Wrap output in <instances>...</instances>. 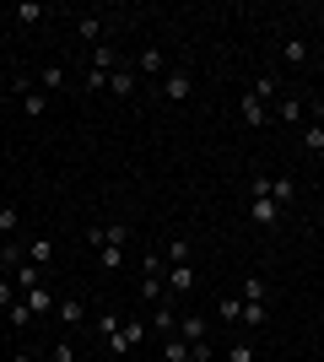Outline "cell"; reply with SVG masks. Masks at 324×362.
<instances>
[{
  "mask_svg": "<svg viewBox=\"0 0 324 362\" xmlns=\"http://www.w3.org/2000/svg\"><path fill=\"white\" fill-rule=\"evenodd\" d=\"M22 298H28L32 319H49V314H54V308H60V298L49 292V281H38V287H28V292H22Z\"/></svg>",
  "mask_w": 324,
  "mask_h": 362,
  "instance_id": "52a82bcc",
  "label": "cell"
},
{
  "mask_svg": "<svg viewBox=\"0 0 324 362\" xmlns=\"http://www.w3.org/2000/svg\"><path fill=\"white\" fill-rule=\"evenodd\" d=\"M87 92H108V76L103 71H87Z\"/></svg>",
  "mask_w": 324,
  "mask_h": 362,
  "instance_id": "d590c367",
  "label": "cell"
},
{
  "mask_svg": "<svg viewBox=\"0 0 324 362\" xmlns=\"http://www.w3.org/2000/svg\"><path fill=\"white\" fill-rule=\"evenodd\" d=\"M248 195H265V200H276L281 211L297 200V189H292V179H270V173H254L248 179Z\"/></svg>",
  "mask_w": 324,
  "mask_h": 362,
  "instance_id": "6da1fadb",
  "label": "cell"
},
{
  "mask_svg": "<svg viewBox=\"0 0 324 362\" xmlns=\"http://www.w3.org/2000/svg\"><path fill=\"white\" fill-rule=\"evenodd\" d=\"M270 114H276L281 124H303V103H292V98H281V103L270 108Z\"/></svg>",
  "mask_w": 324,
  "mask_h": 362,
  "instance_id": "484cf974",
  "label": "cell"
},
{
  "mask_svg": "<svg viewBox=\"0 0 324 362\" xmlns=\"http://www.w3.org/2000/svg\"><path fill=\"white\" fill-rule=\"evenodd\" d=\"M16 298H22V292H16V281H11V276H0V308H11Z\"/></svg>",
  "mask_w": 324,
  "mask_h": 362,
  "instance_id": "836d02e7",
  "label": "cell"
},
{
  "mask_svg": "<svg viewBox=\"0 0 324 362\" xmlns=\"http://www.w3.org/2000/svg\"><path fill=\"white\" fill-rule=\"evenodd\" d=\"M6 325H11V330H28V325H32V308H28V298H16L11 308H6Z\"/></svg>",
  "mask_w": 324,
  "mask_h": 362,
  "instance_id": "cb8c5ba5",
  "label": "cell"
},
{
  "mask_svg": "<svg viewBox=\"0 0 324 362\" xmlns=\"http://www.w3.org/2000/svg\"><path fill=\"white\" fill-rule=\"evenodd\" d=\"M152 330L162 335V341H168V335H179V308H173V298H162L152 308Z\"/></svg>",
  "mask_w": 324,
  "mask_h": 362,
  "instance_id": "30bf717a",
  "label": "cell"
},
{
  "mask_svg": "<svg viewBox=\"0 0 324 362\" xmlns=\"http://www.w3.org/2000/svg\"><path fill=\"white\" fill-rule=\"evenodd\" d=\"M76 33H81V44H92V49H97L108 28H103V16H81V22H76Z\"/></svg>",
  "mask_w": 324,
  "mask_h": 362,
  "instance_id": "d6986e66",
  "label": "cell"
},
{
  "mask_svg": "<svg viewBox=\"0 0 324 362\" xmlns=\"http://www.w3.org/2000/svg\"><path fill=\"white\" fill-rule=\"evenodd\" d=\"M11 16L22 22V28H32V22L44 16V6H38V0H22V6H11Z\"/></svg>",
  "mask_w": 324,
  "mask_h": 362,
  "instance_id": "83f0119b",
  "label": "cell"
},
{
  "mask_svg": "<svg viewBox=\"0 0 324 362\" xmlns=\"http://www.w3.org/2000/svg\"><path fill=\"white\" fill-rule=\"evenodd\" d=\"M130 71H136V76H162V49H157V44H146V49L136 54V60H130Z\"/></svg>",
  "mask_w": 324,
  "mask_h": 362,
  "instance_id": "4fadbf2b",
  "label": "cell"
},
{
  "mask_svg": "<svg viewBox=\"0 0 324 362\" xmlns=\"http://www.w3.org/2000/svg\"><path fill=\"white\" fill-rule=\"evenodd\" d=\"M189 362H216V346H211V341H200V346H189Z\"/></svg>",
  "mask_w": 324,
  "mask_h": 362,
  "instance_id": "e575fe53",
  "label": "cell"
},
{
  "mask_svg": "<svg viewBox=\"0 0 324 362\" xmlns=\"http://www.w3.org/2000/svg\"><path fill=\"white\" fill-rule=\"evenodd\" d=\"M87 60H92V65H87V71H114V65H130V60H119V49H114V44H108V38H103V44H97L92 49V54H87Z\"/></svg>",
  "mask_w": 324,
  "mask_h": 362,
  "instance_id": "7c38bea8",
  "label": "cell"
},
{
  "mask_svg": "<svg viewBox=\"0 0 324 362\" xmlns=\"http://www.w3.org/2000/svg\"><path fill=\"white\" fill-rule=\"evenodd\" d=\"M238 325H248V330L270 325V303H244V319H238Z\"/></svg>",
  "mask_w": 324,
  "mask_h": 362,
  "instance_id": "7402d4cb",
  "label": "cell"
},
{
  "mask_svg": "<svg viewBox=\"0 0 324 362\" xmlns=\"http://www.w3.org/2000/svg\"><path fill=\"white\" fill-rule=\"evenodd\" d=\"M60 87H65V65H44L38 71V92L49 98V92H60Z\"/></svg>",
  "mask_w": 324,
  "mask_h": 362,
  "instance_id": "44dd1931",
  "label": "cell"
},
{
  "mask_svg": "<svg viewBox=\"0 0 324 362\" xmlns=\"http://www.w3.org/2000/svg\"><path fill=\"white\" fill-rule=\"evenodd\" d=\"M108 92H114L119 103H136L140 98V76L130 71V65H114V71H108Z\"/></svg>",
  "mask_w": 324,
  "mask_h": 362,
  "instance_id": "7a4b0ae2",
  "label": "cell"
},
{
  "mask_svg": "<svg viewBox=\"0 0 324 362\" xmlns=\"http://www.w3.org/2000/svg\"><path fill=\"white\" fill-rule=\"evenodd\" d=\"M281 216H287V211H281L276 200H265V195H248V222H254V227H281Z\"/></svg>",
  "mask_w": 324,
  "mask_h": 362,
  "instance_id": "5b68a950",
  "label": "cell"
},
{
  "mask_svg": "<svg viewBox=\"0 0 324 362\" xmlns=\"http://www.w3.org/2000/svg\"><path fill=\"white\" fill-rule=\"evenodd\" d=\"M0 157H6V146H0Z\"/></svg>",
  "mask_w": 324,
  "mask_h": 362,
  "instance_id": "f35d334b",
  "label": "cell"
},
{
  "mask_svg": "<svg viewBox=\"0 0 324 362\" xmlns=\"http://www.w3.org/2000/svg\"><path fill=\"white\" fill-rule=\"evenodd\" d=\"M303 151H324V119L303 124Z\"/></svg>",
  "mask_w": 324,
  "mask_h": 362,
  "instance_id": "d4e9b609",
  "label": "cell"
},
{
  "mask_svg": "<svg viewBox=\"0 0 324 362\" xmlns=\"http://www.w3.org/2000/svg\"><path fill=\"white\" fill-rule=\"evenodd\" d=\"M189 92H195V76H189L184 65L162 76V98H168V103H189Z\"/></svg>",
  "mask_w": 324,
  "mask_h": 362,
  "instance_id": "277c9868",
  "label": "cell"
},
{
  "mask_svg": "<svg viewBox=\"0 0 324 362\" xmlns=\"http://www.w3.org/2000/svg\"><path fill=\"white\" fill-rule=\"evenodd\" d=\"M162 362H189V341L168 335V341H162Z\"/></svg>",
  "mask_w": 324,
  "mask_h": 362,
  "instance_id": "4316f807",
  "label": "cell"
},
{
  "mask_svg": "<svg viewBox=\"0 0 324 362\" xmlns=\"http://www.w3.org/2000/svg\"><path fill=\"white\" fill-rule=\"evenodd\" d=\"M11 362H44V357H28V351H16V357Z\"/></svg>",
  "mask_w": 324,
  "mask_h": 362,
  "instance_id": "8d00e7d4",
  "label": "cell"
},
{
  "mask_svg": "<svg viewBox=\"0 0 324 362\" xmlns=\"http://www.w3.org/2000/svg\"><path fill=\"white\" fill-rule=\"evenodd\" d=\"M11 87H16V98H22V114H28V119H44V114H49V98H44L38 87H32L28 76H16Z\"/></svg>",
  "mask_w": 324,
  "mask_h": 362,
  "instance_id": "3957f363",
  "label": "cell"
},
{
  "mask_svg": "<svg viewBox=\"0 0 324 362\" xmlns=\"http://www.w3.org/2000/svg\"><path fill=\"white\" fill-rule=\"evenodd\" d=\"M216 362H222V357H216Z\"/></svg>",
  "mask_w": 324,
  "mask_h": 362,
  "instance_id": "60d3db41",
  "label": "cell"
},
{
  "mask_svg": "<svg viewBox=\"0 0 324 362\" xmlns=\"http://www.w3.org/2000/svg\"><path fill=\"white\" fill-rule=\"evenodd\" d=\"M216 319L238 325V319H244V298H222V303H216Z\"/></svg>",
  "mask_w": 324,
  "mask_h": 362,
  "instance_id": "f1b7e54d",
  "label": "cell"
},
{
  "mask_svg": "<svg viewBox=\"0 0 324 362\" xmlns=\"http://www.w3.org/2000/svg\"><path fill=\"white\" fill-rule=\"evenodd\" d=\"M189 255H195V243H189V238H168V249H162L168 265H189Z\"/></svg>",
  "mask_w": 324,
  "mask_h": 362,
  "instance_id": "ffe728a7",
  "label": "cell"
},
{
  "mask_svg": "<svg viewBox=\"0 0 324 362\" xmlns=\"http://www.w3.org/2000/svg\"><path fill=\"white\" fill-rule=\"evenodd\" d=\"M119 325H124L119 314H92V330H97V341H103V346H108V341H119Z\"/></svg>",
  "mask_w": 324,
  "mask_h": 362,
  "instance_id": "2e32d148",
  "label": "cell"
},
{
  "mask_svg": "<svg viewBox=\"0 0 324 362\" xmlns=\"http://www.w3.org/2000/svg\"><path fill=\"white\" fill-rule=\"evenodd\" d=\"M87 362H114V357H87Z\"/></svg>",
  "mask_w": 324,
  "mask_h": 362,
  "instance_id": "74e56055",
  "label": "cell"
},
{
  "mask_svg": "<svg viewBox=\"0 0 324 362\" xmlns=\"http://www.w3.org/2000/svg\"><path fill=\"white\" fill-rule=\"evenodd\" d=\"M319 319H324V308H319Z\"/></svg>",
  "mask_w": 324,
  "mask_h": 362,
  "instance_id": "ab89813d",
  "label": "cell"
},
{
  "mask_svg": "<svg viewBox=\"0 0 324 362\" xmlns=\"http://www.w3.org/2000/svg\"><path fill=\"white\" fill-rule=\"evenodd\" d=\"M179 341H189V346L211 341V335H205V319L200 314H179Z\"/></svg>",
  "mask_w": 324,
  "mask_h": 362,
  "instance_id": "9a60e30c",
  "label": "cell"
},
{
  "mask_svg": "<svg viewBox=\"0 0 324 362\" xmlns=\"http://www.w3.org/2000/svg\"><path fill=\"white\" fill-rule=\"evenodd\" d=\"M238 119H244L248 130H260V124L270 119V103H260L254 92H244V98H238Z\"/></svg>",
  "mask_w": 324,
  "mask_h": 362,
  "instance_id": "9c48e42d",
  "label": "cell"
},
{
  "mask_svg": "<svg viewBox=\"0 0 324 362\" xmlns=\"http://www.w3.org/2000/svg\"><path fill=\"white\" fill-rule=\"evenodd\" d=\"M248 92H254L260 103H270V108L281 103V81H276V76H270V71H265V76H254V81H248Z\"/></svg>",
  "mask_w": 324,
  "mask_h": 362,
  "instance_id": "5bb4252c",
  "label": "cell"
},
{
  "mask_svg": "<svg viewBox=\"0 0 324 362\" xmlns=\"http://www.w3.org/2000/svg\"><path fill=\"white\" fill-rule=\"evenodd\" d=\"M28 265H38V271L54 265V238H49V233H38V238L28 243Z\"/></svg>",
  "mask_w": 324,
  "mask_h": 362,
  "instance_id": "8fae6325",
  "label": "cell"
},
{
  "mask_svg": "<svg viewBox=\"0 0 324 362\" xmlns=\"http://www.w3.org/2000/svg\"><path fill=\"white\" fill-rule=\"evenodd\" d=\"M124 265V243H103L97 249V271H119Z\"/></svg>",
  "mask_w": 324,
  "mask_h": 362,
  "instance_id": "603a6c76",
  "label": "cell"
},
{
  "mask_svg": "<svg viewBox=\"0 0 324 362\" xmlns=\"http://www.w3.org/2000/svg\"><path fill=\"white\" fill-rule=\"evenodd\" d=\"M162 281H168V298H189L200 276H195V265H168V276H162Z\"/></svg>",
  "mask_w": 324,
  "mask_h": 362,
  "instance_id": "8992f818",
  "label": "cell"
},
{
  "mask_svg": "<svg viewBox=\"0 0 324 362\" xmlns=\"http://www.w3.org/2000/svg\"><path fill=\"white\" fill-rule=\"evenodd\" d=\"M16 227H22V211H16V206H0V233L16 238Z\"/></svg>",
  "mask_w": 324,
  "mask_h": 362,
  "instance_id": "1f68e13d",
  "label": "cell"
},
{
  "mask_svg": "<svg viewBox=\"0 0 324 362\" xmlns=\"http://www.w3.org/2000/svg\"><path fill=\"white\" fill-rule=\"evenodd\" d=\"M44 362H76V341H65V335H60V341L49 346V357H44Z\"/></svg>",
  "mask_w": 324,
  "mask_h": 362,
  "instance_id": "f546056e",
  "label": "cell"
},
{
  "mask_svg": "<svg viewBox=\"0 0 324 362\" xmlns=\"http://www.w3.org/2000/svg\"><path fill=\"white\" fill-rule=\"evenodd\" d=\"M87 243H92V249H103V243H130V227L124 222H97V227H87Z\"/></svg>",
  "mask_w": 324,
  "mask_h": 362,
  "instance_id": "ba28073f",
  "label": "cell"
},
{
  "mask_svg": "<svg viewBox=\"0 0 324 362\" xmlns=\"http://www.w3.org/2000/svg\"><path fill=\"white\" fill-rule=\"evenodd\" d=\"M222 362H254V346H248V341H232V346H227V357H222Z\"/></svg>",
  "mask_w": 324,
  "mask_h": 362,
  "instance_id": "d6a6232c",
  "label": "cell"
},
{
  "mask_svg": "<svg viewBox=\"0 0 324 362\" xmlns=\"http://www.w3.org/2000/svg\"><path fill=\"white\" fill-rule=\"evenodd\" d=\"M54 319H60V325H81V319H87V303H81V298H60Z\"/></svg>",
  "mask_w": 324,
  "mask_h": 362,
  "instance_id": "ac0fdd59",
  "label": "cell"
},
{
  "mask_svg": "<svg viewBox=\"0 0 324 362\" xmlns=\"http://www.w3.org/2000/svg\"><path fill=\"white\" fill-rule=\"evenodd\" d=\"M281 60L303 65V60H308V44H303V38H287V44H281Z\"/></svg>",
  "mask_w": 324,
  "mask_h": 362,
  "instance_id": "4dcf8cb0",
  "label": "cell"
},
{
  "mask_svg": "<svg viewBox=\"0 0 324 362\" xmlns=\"http://www.w3.org/2000/svg\"><path fill=\"white\" fill-rule=\"evenodd\" d=\"M244 303H270V281L265 276H244V292H238Z\"/></svg>",
  "mask_w": 324,
  "mask_h": 362,
  "instance_id": "e0dca14e",
  "label": "cell"
}]
</instances>
